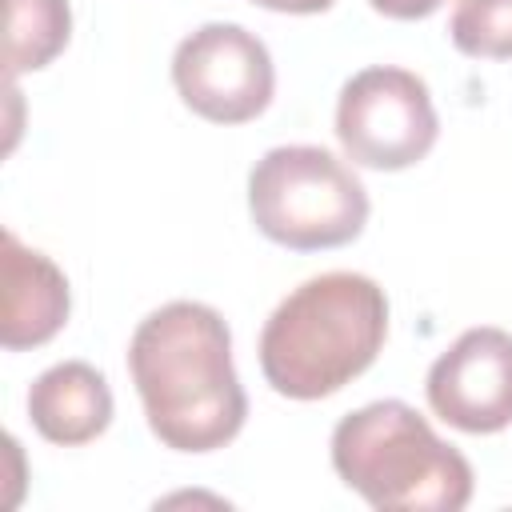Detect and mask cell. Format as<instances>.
<instances>
[{
    "label": "cell",
    "mask_w": 512,
    "mask_h": 512,
    "mask_svg": "<svg viewBox=\"0 0 512 512\" xmlns=\"http://www.w3.org/2000/svg\"><path fill=\"white\" fill-rule=\"evenodd\" d=\"M128 372L152 436L172 452H216L244 428L248 396L232 368V332L200 300H172L144 316L128 344Z\"/></svg>",
    "instance_id": "cell-1"
},
{
    "label": "cell",
    "mask_w": 512,
    "mask_h": 512,
    "mask_svg": "<svg viewBox=\"0 0 512 512\" xmlns=\"http://www.w3.org/2000/svg\"><path fill=\"white\" fill-rule=\"evenodd\" d=\"M388 296L372 276L320 272L292 288L260 332L264 380L288 400H320L352 384L384 348Z\"/></svg>",
    "instance_id": "cell-2"
},
{
    "label": "cell",
    "mask_w": 512,
    "mask_h": 512,
    "mask_svg": "<svg viewBox=\"0 0 512 512\" xmlns=\"http://www.w3.org/2000/svg\"><path fill=\"white\" fill-rule=\"evenodd\" d=\"M332 468L372 508L460 512L472 464L404 400H372L332 428Z\"/></svg>",
    "instance_id": "cell-3"
},
{
    "label": "cell",
    "mask_w": 512,
    "mask_h": 512,
    "mask_svg": "<svg viewBox=\"0 0 512 512\" xmlns=\"http://www.w3.org/2000/svg\"><path fill=\"white\" fill-rule=\"evenodd\" d=\"M252 224L292 252H320L356 240L368 224V192L360 176L316 144H284L264 152L248 172Z\"/></svg>",
    "instance_id": "cell-4"
},
{
    "label": "cell",
    "mask_w": 512,
    "mask_h": 512,
    "mask_svg": "<svg viewBox=\"0 0 512 512\" xmlns=\"http://www.w3.org/2000/svg\"><path fill=\"white\" fill-rule=\"evenodd\" d=\"M440 136L428 84L392 64L356 72L336 100V140L360 168L400 172L420 164Z\"/></svg>",
    "instance_id": "cell-5"
},
{
    "label": "cell",
    "mask_w": 512,
    "mask_h": 512,
    "mask_svg": "<svg viewBox=\"0 0 512 512\" xmlns=\"http://www.w3.org/2000/svg\"><path fill=\"white\" fill-rule=\"evenodd\" d=\"M172 84L196 116L212 124H244L272 104L276 68L256 32L212 20L176 44Z\"/></svg>",
    "instance_id": "cell-6"
},
{
    "label": "cell",
    "mask_w": 512,
    "mask_h": 512,
    "mask_svg": "<svg viewBox=\"0 0 512 512\" xmlns=\"http://www.w3.org/2000/svg\"><path fill=\"white\" fill-rule=\"evenodd\" d=\"M432 412L472 436L504 432L512 424V332L480 324L440 352L424 380Z\"/></svg>",
    "instance_id": "cell-7"
},
{
    "label": "cell",
    "mask_w": 512,
    "mask_h": 512,
    "mask_svg": "<svg viewBox=\"0 0 512 512\" xmlns=\"http://www.w3.org/2000/svg\"><path fill=\"white\" fill-rule=\"evenodd\" d=\"M0 272H4V316H0V344L8 352L48 344L72 308L64 272L36 248H24L16 232L0 240Z\"/></svg>",
    "instance_id": "cell-8"
},
{
    "label": "cell",
    "mask_w": 512,
    "mask_h": 512,
    "mask_svg": "<svg viewBox=\"0 0 512 512\" xmlns=\"http://www.w3.org/2000/svg\"><path fill=\"white\" fill-rule=\"evenodd\" d=\"M28 416L48 444H88L112 424V388L100 368L84 360H64L32 380Z\"/></svg>",
    "instance_id": "cell-9"
},
{
    "label": "cell",
    "mask_w": 512,
    "mask_h": 512,
    "mask_svg": "<svg viewBox=\"0 0 512 512\" xmlns=\"http://www.w3.org/2000/svg\"><path fill=\"white\" fill-rule=\"evenodd\" d=\"M72 36L68 0H4V72H36L52 64Z\"/></svg>",
    "instance_id": "cell-10"
},
{
    "label": "cell",
    "mask_w": 512,
    "mask_h": 512,
    "mask_svg": "<svg viewBox=\"0 0 512 512\" xmlns=\"http://www.w3.org/2000/svg\"><path fill=\"white\" fill-rule=\"evenodd\" d=\"M448 36L464 56L512 60V0H460Z\"/></svg>",
    "instance_id": "cell-11"
},
{
    "label": "cell",
    "mask_w": 512,
    "mask_h": 512,
    "mask_svg": "<svg viewBox=\"0 0 512 512\" xmlns=\"http://www.w3.org/2000/svg\"><path fill=\"white\" fill-rule=\"evenodd\" d=\"M376 12H384V16H392V20H424V16H432L444 0H368Z\"/></svg>",
    "instance_id": "cell-12"
},
{
    "label": "cell",
    "mask_w": 512,
    "mask_h": 512,
    "mask_svg": "<svg viewBox=\"0 0 512 512\" xmlns=\"http://www.w3.org/2000/svg\"><path fill=\"white\" fill-rule=\"evenodd\" d=\"M260 8H272V12H292V16H312V12H328L336 0H252Z\"/></svg>",
    "instance_id": "cell-13"
}]
</instances>
